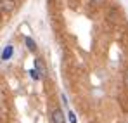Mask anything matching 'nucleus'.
Masks as SVG:
<instances>
[{"mask_svg": "<svg viewBox=\"0 0 128 123\" xmlns=\"http://www.w3.org/2000/svg\"><path fill=\"white\" fill-rule=\"evenodd\" d=\"M0 5H2V11H4V12H10V11H14L16 2H14V0H2Z\"/></svg>", "mask_w": 128, "mask_h": 123, "instance_id": "nucleus-1", "label": "nucleus"}, {"mask_svg": "<svg viewBox=\"0 0 128 123\" xmlns=\"http://www.w3.org/2000/svg\"><path fill=\"white\" fill-rule=\"evenodd\" d=\"M52 121L54 123H66V118H64L61 109H56V111L52 113Z\"/></svg>", "mask_w": 128, "mask_h": 123, "instance_id": "nucleus-2", "label": "nucleus"}, {"mask_svg": "<svg viewBox=\"0 0 128 123\" xmlns=\"http://www.w3.org/2000/svg\"><path fill=\"white\" fill-rule=\"evenodd\" d=\"M35 66H36V69L40 71V75H42V76H45V75H47V69H45V66H43V61H42V59H36V61H35Z\"/></svg>", "mask_w": 128, "mask_h": 123, "instance_id": "nucleus-3", "label": "nucleus"}, {"mask_svg": "<svg viewBox=\"0 0 128 123\" xmlns=\"http://www.w3.org/2000/svg\"><path fill=\"white\" fill-rule=\"evenodd\" d=\"M10 56H12V47H10V45H7V47L4 49V52H2V59H4V61H7Z\"/></svg>", "mask_w": 128, "mask_h": 123, "instance_id": "nucleus-4", "label": "nucleus"}, {"mask_svg": "<svg viewBox=\"0 0 128 123\" xmlns=\"http://www.w3.org/2000/svg\"><path fill=\"white\" fill-rule=\"evenodd\" d=\"M24 43H26V47H28L30 50H35V49H36L35 40H33V38H30V37H26V38H24Z\"/></svg>", "mask_w": 128, "mask_h": 123, "instance_id": "nucleus-5", "label": "nucleus"}, {"mask_svg": "<svg viewBox=\"0 0 128 123\" xmlns=\"http://www.w3.org/2000/svg\"><path fill=\"white\" fill-rule=\"evenodd\" d=\"M30 76H31V78H33V80H40V78H42V75H40V71H38V69H36V68H35V69H31V71H30Z\"/></svg>", "mask_w": 128, "mask_h": 123, "instance_id": "nucleus-6", "label": "nucleus"}, {"mask_svg": "<svg viewBox=\"0 0 128 123\" xmlns=\"http://www.w3.org/2000/svg\"><path fill=\"white\" fill-rule=\"evenodd\" d=\"M90 4H92V5H95V7H99V5H102V4H104V0H90Z\"/></svg>", "mask_w": 128, "mask_h": 123, "instance_id": "nucleus-7", "label": "nucleus"}, {"mask_svg": "<svg viewBox=\"0 0 128 123\" xmlns=\"http://www.w3.org/2000/svg\"><path fill=\"white\" fill-rule=\"evenodd\" d=\"M68 116H69V121L71 123H76V114H74V113H69Z\"/></svg>", "mask_w": 128, "mask_h": 123, "instance_id": "nucleus-8", "label": "nucleus"}, {"mask_svg": "<svg viewBox=\"0 0 128 123\" xmlns=\"http://www.w3.org/2000/svg\"><path fill=\"white\" fill-rule=\"evenodd\" d=\"M126 80H128V78H126Z\"/></svg>", "mask_w": 128, "mask_h": 123, "instance_id": "nucleus-9", "label": "nucleus"}]
</instances>
